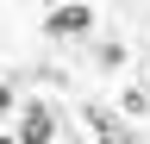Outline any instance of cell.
Wrapping results in <instances>:
<instances>
[{
  "label": "cell",
  "mask_w": 150,
  "mask_h": 144,
  "mask_svg": "<svg viewBox=\"0 0 150 144\" xmlns=\"http://www.w3.org/2000/svg\"><path fill=\"white\" fill-rule=\"evenodd\" d=\"M44 31H50V38H88V31H94V6H88V0H63V6L44 13Z\"/></svg>",
  "instance_id": "obj_1"
},
{
  "label": "cell",
  "mask_w": 150,
  "mask_h": 144,
  "mask_svg": "<svg viewBox=\"0 0 150 144\" xmlns=\"http://www.w3.org/2000/svg\"><path fill=\"white\" fill-rule=\"evenodd\" d=\"M88 125H94V138H100V144H138V132H131L112 106H100V100L88 106Z\"/></svg>",
  "instance_id": "obj_2"
},
{
  "label": "cell",
  "mask_w": 150,
  "mask_h": 144,
  "mask_svg": "<svg viewBox=\"0 0 150 144\" xmlns=\"http://www.w3.org/2000/svg\"><path fill=\"white\" fill-rule=\"evenodd\" d=\"M56 138V119L50 106H25V125H19V144H50Z\"/></svg>",
  "instance_id": "obj_3"
},
{
  "label": "cell",
  "mask_w": 150,
  "mask_h": 144,
  "mask_svg": "<svg viewBox=\"0 0 150 144\" xmlns=\"http://www.w3.org/2000/svg\"><path fill=\"white\" fill-rule=\"evenodd\" d=\"M6 106H13V88H6V82H0V119H6Z\"/></svg>",
  "instance_id": "obj_4"
},
{
  "label": "cell",
  "mask_w": 150,
  "mask_h": 144,
  "mask_svg": "<svg viewBox=\"0 0 150 144\" xmlns=\"http://www.w3.org/2000/svg\"><path fill=\"white\" fill-rule=\"evenodd\" d=\"M0 144H19V138H6V132H0Z\"/></svg>",
  "instance_id": "obj_5"
}]
</instances>
